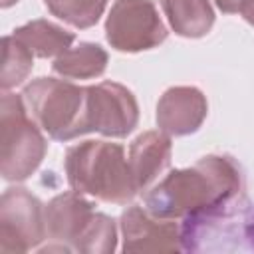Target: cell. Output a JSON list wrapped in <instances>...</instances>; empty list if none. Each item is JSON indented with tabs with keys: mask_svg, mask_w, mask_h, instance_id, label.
<instances>
[{
	"mask_svg": "<svg viewBox=\"0 0 254 254\" xmlns=\"http://www.w3.org/2000/svg\"><path fill=\"white\" fill-rule=\"evenodd\" d=\"M240 14H242V18H244L250 26H254V0H242Z\"/></svg>",
	"mask_w": 254,
	"mask_h": 254,
	"instance_id": "cell-18",
	"label": "cell"
},
{
	"mask_svg": "<svg viewBox=\"0 0 254 254\" xmlns=\"http://www.w3.org/2000/svg\"><path fill=\"white\" fill-rule=\"evenodd\" d=\"M16 2H18V0H2L0 4H2V8H10V6L16 4Z\"/></svg>",
	"mask_w": 254,
	"mask_h": 254,
	"instance_id": "cell-20",
	"label": "cell"
},
{
	"mask_svg": "<svg viewBox=\"0 0 254 254\" xmlns=\"http://www.w3.org/2000/svg\"><path fill=\"white\" fill-rule=\"evenodd\" d=\"M44 6L58 20L85 30L97 24L105 12L107 0H44Z\"/></svg>",
	"mask_w": 254,
	"mask_h": 254,
	"instance_id": "cell-15",
	"label": "cell"
},
{
	"mask_svg": "<svg viewBox=\"0 0 254 254\" xmlns=\"http://www.w3.org/2000/svg\"><path fill=\"white\" fill-rule=\"evenodd\" d=\"M208 113V101L198 87H169L157 101V127L169 137H183L198 131Z\"/></svg>",
	"mask_w": 254,
	"mask_h": 254,
	"instance_id": "cell-10",
	"label": "cell"
},
{
	"mask_svg": "<svg viewBox=\"0 0 254 254\" xmlns=\"http://www.w3.org/2000/svg\"><path fill=\"white\" fill-rule=\"evenodd\" d=\"M36 123L56 141H71L93 133L89 87L56 77H36L22 91Z\"/></svg>",
	"mask_w": 254,
	"mask_h": 254,
	"instance_id": "cell-3",
	"label": "cell"
},
{
	"mask_svg": "<svg viewBox=\"0 0 254 254\" xmlns=\"http://www.w3.org/2000/svg\"><path fill=\"white\" fill-rule=\"evenodd\" d=\"M14 38H18L36 58H58L65 50L71 48L75 36L62 26L48 22V20H32L12 32Z\"/></svg>",
	"mask_w": 254,
	"mask_h": 254,
	"instance_id": "cell-13",
	"label": "cell"
},
{
	"mask_svg": "<svg viewBox=\"0 0 254 254\" xmlns=\"http://www.w3.org/2000/svg\"><path fill=\"white\" fill-rule=\"evenodd\" d=\"M244 234H246V238H248L250 246L254 248V214L246 220V230H244Z\"/></svg>",
	"mask_w": 254,
	"mask_h": 254,
	"instance_id": "cell-19",
	"label": "cell"
},
{
	"mask_svg": "<svg viewBox=\"0 0 254 254\" xmlns=\"http://www.w3.org/2000/svg\"><path fill=\"white\" fill-rule=\"evenodd\" d=\"M123 252H183L181 222L159 218L145 206L131 204L119 218Z\"/></svg>",
	"mask_w": 254,
	"mask_h": 254,
	"instance_id": "cell-8",
	"label": "cell"
},
{
	"mask_svg": "<svg viewBox=\"0 0 254 254\" xmlns=\"http://www.w3.org/2000/svg\"><path fill=\"white\" fill-rule=\"evenodd\" d=\"M218 10L224 12V14H236L240 12V6H242V0H214Z\"/></svg>",
	"mask_w": 254,
	"mask_h": 254,
	"instance_id": "cell-17",
	"label": "cell"
},
{
	"mask_svg": "<svg viewBox=\"0 0 254 254\" xmlns=\"http://www.w3.org/2000/svg\"><path fill=\"white\" fill-rule=\"evenodd\" d=\"M44 204L24 187H10L0 198V252H30L46 240Z\"/></svg>",
	"mask_w": 254,
	"mask_h": 254,
	"instance_id": "cell-6",
	"label": "cell"
},
{
	"mask_svg": "<svg viewBox=\"0 0 254 254\" xmlns=\"http://www.w3.org/2000/svg\"><path fill=\"white\" fill-rule=\"evenodd\" d=\"M2 46H4V62H2L0 85H2V91H8L20 85L30 75L34 67V54L12 34L4 36Z\"/></svg>",
	"mask_w": 254,
	"mask_h": 254,
	"instance_id": "cell-16",
	"label": "cell"
},
{
	"mask_svg": "<svg viewBox=\"0 0 254 254\" xmlns=\"http://www.w3.org/2000/svg\"><path fill=\"white\" fill-rule=\"evenodd\" d=\"M87 87L91 129L105 137H127L139 123V105L133 91L117 81H99Z\"/></svg>",
	"mask_w": 254,
	"mask_h": 254,
	"instance_id": "cell-9",
	"label": "cell"
},
{
	"mask_svg": "<svg viewBox=\"0 0 254 254\" xmlns=\"http://www.w3.org/2000/svg\"><path fill=\"white\" fill-rule=\"evenodd\" d=\"M64 169L73 190L111 204H127L139 192L125 149L111 141H81L65 151Z\"/></svg>",
	"mask_w": 254,
	"mask_h": 254,
	"instance_id": "cell-2",
	"label": "cell"
},
{
	"mask_svg": "<svg viewBox=\"0 0 254 254\" xmlns=\"http://www.w3.org/2000/svg\"><path fill=\"white\" fill-rule=\"evenodd\" d=\"M95 206L77 190H67L54 196L46 208V240L40 252H75L81 236L95 216Z\"/></svg>",
	"mask_w": 254,
	"mask_h": 254,
	"instance_id": "cell-7",
	"label": "cell"
},
{
	"mask_svg": "<svg viewBox=\"0 0 254 254\" xmlns=\"http://www.w3.org/2000/svg\"><path fill=\"white\" fill-rule=\"evenodd\" d=\"M173 143L167 133L145 131L129 145V169L139 192L149 190L171 165Z\"/></svg>",
	"mask_w": 254,
	"mask_h": 254,
	"instance_id": "cell-11",
	"label": "cell"
},
{
	"mask_svg": "<svg viewBox=\"0 0 254 254\" xmlns=\"http://www.w3.org/2000/svg\"><path fill=\"white\" fill-rule=\"evenodd\" d=\"M107 52L93 42H79L75 48L65 50L52 64L54 71L69 79H93L107 69Z\"/></svg>",
	"mask_w": 254,
	"mask_h": 254,
	"instance_id": "cell-14",
	"label": "cell"
},
{
	"mask_svg": "<svg viewBox=\"0 0 254 254\" xmlns=\"http://www.w3.org/2000/svg\"><path fill=\"white\" fill-rule=\"evenodd\" d=\"M48 153V141L30 119L22 95L4 91L0 99V173L20 183L32 177Z\"/></svg>",
	"mask_w": 254,
	"mask_h": 254,
	"instance_id": "cell-4",
	"label": "cell"
},
{
	"mask_svg": "<svg viewBox=\"0 0 254 254\" xmlns=\"http://www.w3.org/2000/svg\"><path fill=\"white\" fill-rule=\"evenodd\" d=\"M167 34L153 0H115L105 20V38L117 52L137 54L157 48Z\"/></svg>",
	"mask_w": 254,
	"mask_h": 254,
	"instance_id": "cell-5",
	"label": "cell"
},
{
	"mask_svg": "<svg viewBox=\"0 0 254 254\" xmlns=\"http://www.w3.org/2000/svg\"><path fill=\"white\" fill-rule=\"evenodd\" d=\"M242 167L230 155H206L192 167L175 169L145 192V208L179 222L246 212Z\"/></svg>",
	"mask_w": 254,
	"mask_h": 254,
	"instance_id": "cell-1",
	"label": "cell"
},
{
	"mask_svg": "<svg viewBox=\"0 0 254 254\" xmlns=\"http://www.w3.org/2000/svg\"><path fill=\"white\" fill-rule=\"evenodd\" d=\"M161 8L175 34L202 38L214 24V10L208 0H161Z\"/></svg>",
	"mask_w": 254,
	"mask_h": 254,
	"instance_id": "cell-12",
	"label": "cell"
}]
</instances>
